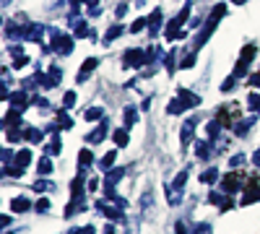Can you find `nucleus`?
<instances>
[{
  "label": "nucleus",
  "mask_w": 260,
  "mask_h": 234,
  "mask_svg": "<svg viewBox=\"0 0 260 234\" xmlns=\"http://www.w3.org/2000/svg\"><path fill=\"white\" fill-rule=\"evenodd\" d=\"M37 208H39V211H47V208H50V203H47V200H39V203H37Z\"/></svg>",
  "instance_id": "3c124183"
},
{
  "label": "nucleus",
  "mask_w": 260,
  "mask_h": 234,
  "mask_svg": "<svg viewBox=\"0 0 260 234\" xmlns=\"http://www.w3.org/2000/svg\"><path fill=\"white\" fill-rule=\"evenodd\" d=\"M247 104H250V110H260V96L257 94H250V102Z\"/></svg>",
  "instance_id": "e433bc0d"
},
{
  "label": "nucleus",
  "mask_w": 260,
  "mask_h": 234,
  "mask_svg": "<svg viewBox=\"0 0 260 234\" xmlns=\"http://www.w3.org/2000/svg\"><path fill=\"white\" fill-rule=\"evenodd\" d=\"M185 182H187V169H182V172L175 177V182H172V187L177 190V193H182V187H185Z\"/></svg>",
  "instance_id": "5701e85b"
},
{
  "label": "nucleus",
  "mask_w": 260,
  "mask_h": 234,
  "mask_svg": "<svg viewBox=\"0 0 260 234\" xmlns=\"http://www.w3.org/2000/svg\"><path fill=\"white\" fill-rule=\"evenodd\" d=\"M224 13H226V6L224 3H219V6H213L211 8V16H208V21H206V26H203V31H201V37L195 39V50H201L206 42L211 39V34H213V29H216V24L224 18Z\"/></svg>",
  "instance_id": "f257e3e1"
},
{
  "label": "nucleus",
  "mask_w": 260,
  "mask_h": 234,
  "mask_svg": "<svg viewBox=\"0 0 260 234\" xmlns=\"http://www.w3.org/2000/svg\"><path fill=\"white\" fill-rule=\"evenodd\" d=\"M102 115H104L102 107H89V110H86V120H89V122H94V120H104Z\"/></svg>",
  "instance_id": "b1692460"
},
{
  "label": "nucleus",
  "mask_w": 260,
  "mask_h": 234,
  "mask_svg": "<svg viewBox=\"0 0 260 234\" xmlns=\"http://www.w3.org/2000/svg\"><path fill=\"white\" fill-rule=\"evenodd\" d=\"M112 141H115L117 148H125V146H127V130H125V127H120V130L112 133Z\"/></svg>",
  "instance_id": "f3484780"
},
{
  "label": "nucleus",
  "mask_w": 260,
  "mask_h": 234,
  "mask_svg": "<svg viewBox=\"0 0 260 234\" xmlns=\"http://www.w3.org/2000/svg\"><path fill=\"white\" fill-rule=\"evenodd\" d=\"M37 172H39V175H50V172H52V161H50V159H39Z\"/></svg>",
  "instance_id": "c85d7f7f"
},
{
  "label": "nucleus",
  "mask_w": 260,
  "mask_h": 234,
  "mask_svg": "<svg viewBox=\"0 0 260 234\" xmlns=\"http://www.w3.org/2000/svg\"><path fill=\"white\" fill-rule=\"evenodd\" d=\"M192 234H211V224H198Z\"/></svg>",
  "instance_id": "4c0bfd02"
},
{
  "label": "nucleus",
  "mask_w": 260,
  "mask_h": 234,
  "mask_svg": "<svg viewBox=\"0 0 260 234\" xmlns=\"http://www.w3.org/2000/svg\"><path fill=\"white\" fill-rule=\"evenodd\" d=\"M169 42H175V39H182L185 31H180V24H177V18H172L169 24H167V34H164Z\"/></svg>",
  "instance_id": "423d86ee"
},
{
  "label": "nucleus",
  "mask_w": 260,
  "mask_h": 234,
  "mask_svg": "<svg viewBox=\"0 0 260 234\" xmlns=\"http://www.w3.org/2000/svg\"><path fill=\"white\" fill-rule=\"evenodd\" d=\"M104 136H107V120H99V127L86 136V141H89V143H99V141H104Z\"/></svg>",
  "instance_id": "0eeeda50"
},
{
  "label": "nucleus",
  "mask_w": 260,
  "mask_h": 234,
  "mask_svg": "<svg viewBox=\"0 0 260 234\" xmlns=\"http://www.w3.org/2000/svg\"><path fill=\"white\" fill-rule=\"evenodd\" d=\"M104 234H115V226L110 224V226H107V229H104Z\"/></svg>",
  "instance_id": "5fc2aeb1"
},
{
  "label": "nucleus",
  "mask_w": 260,
  "mask_h": 234,
  "mask_svg": "<svg viewBox=\"0 0 260 234\" xmlns=\"http://www.w3.org/2000/svg\"><path fill=\"white\" fill-rule=\"evenodd\" d=\"M26 62H29V57H24V55H18V57H16V62H13V68L18 71V68H24Z\"/></svg>",
  "instance_id": "ea45409f"
},
{
  "label": "nucleus",
  "mask_w": 260,
  "mask_h": 234,
  "mask_svg": "<svg viewBox=\"0 0 260 234\" xmlns=\"http://www.w3.org/2000/svg\"><path fill=\"white\" fill-rule=\"evenodd\" d=\"M96 65H99V60H96V57H89V60H86L83 65H81V71H78V81H81V83L89 81V73H91Z\"/></svg>",
  "instance_id": "39448f33"
},
{
  "label": "nucleus",
  "mask_w": 260,
  "mask_h": 234,
  "mask_svg": "<svg viewBox=\"0 0 260 234\" xmlns=\"http://www.w3.org/2000/svg\"><path fill=\"white\" fill-rule=\"evenodd\" d=\"M232 3H237V6H240V3H247V0H232Z\"/></svg>",
  "instance_id": "6e6d98bb"
},
{
  "label": "nucleus",
  "mask_w": 260,
  "mask_h": 234,
  "mask_svg": "<svg viewBox=\"0 0 260 234\" xmlns=\"http://www.w3.org/2000/svg\"><path fill=\"white\" fill-rule=\"evenodd\" d=\"M125 13H127V6H125V3H120V6H117V18H122Z\"/></svg>",
  "instance_id": "de8ad7c7"
},
{
  "label": "nucleus",
  "mask_w": 260,
  "mask_h": 234,
  "mask_svg": "<svg viewBox=\"0 0 260 234\" xmlns=\"http://www.w3.org/2000/svg\"><path fill=\"white\" fill-rule=\"evenodd\" d=\"M78 161H81V166H89V164L94 161V156H91V151H89V148H83V151L78 154Z\"/></svg>",
  "instance_id": "c756f323"
},
{
  "label": "nucleus",
  "mask_w": 260,
  "mask_h": 234,
  "mask_svg": "<svg viewBox=\"0 0 260 234\" xmlns=\"http://www.w3.org/2000/svg\"><path fill=\"white\" fill-rule=\"evenodd\" d=\"M120 34H122V26H120V24H112V26H110V31H107V37H104V39H107V42H112V39H117Z\"/></svg>",
  "instance_id": "7c9ffc66"
},
{
  "label": "nucleus",
  "mask_w": 260,
  "mask_h": 234,
  "mask_svg": "<svg viewBox=\"0 0 260 234\" xmlns=\"http://www.w3.org/2000/svg\"><path fill=\"white\" fill-rule=\"evenodd\" d=\"M8 99H11V104H13V107H16V110H24V107H26V104L31 102V99L26 96V91H16V94H11Z\"/></svg>",
  "instance_id": "1a4fd4ad"
},
{
  "label": "nucleus",
  "mask_w": 260,
  "mask_h": 234,
  "mask_svg": "<svg viewBox=\"0 0 260 234\" xmlns=\"http://www.w3.org/2000/svg\"><path fill=\"white\" fill-rule=\"evenodd\" d=\"M138 120V110L136 107H125V127H130Z\"/></svg>",
  "instance_id": "bb28decb"
},
{
  "label": "nucleus",
  "mask_w": 260,
  "mask_h": 234,
  "mask_svg": "<svg viewBox=\"0 0 260 234\" xmlns=\"http://www.w3.org/2000/svg\"><path fill=\"white\" fill-rule=\"evenodd\" d=\"M182 110H185V104H182L180 99H172V102L167 104V112H169V115H180Z\"/></svg>",
  "instance_id": "393cba45"
},
{
  "label": "nucleus",
  "mask_w": 260,
  "mask_h": 234,
  "mask_svg": "<svg viewBox=\"0 0 260 234\" xmlns=\"http://www.w3.org/2000/svg\"><path fill=\"white\" fill-rule=\"evenodd\" d=\"M122 175H125V169H112V172L107 175V190H112V185H117Z\"/></svg>",
  "instance_id": "6ab92c4d"
},
{
  "label": "nucleus",
  "mask_w": 260,
  "mask_h": 234,
  "mask_svg": "<svg viewBox=\"0 0 260 234\" xmlns=\"http://www.w3.org/2000/svg\"><path fill=\"white\" fill-rule=\"evenodd\" d=\"M42 31H45V29H42L39 24H31V26H26V29H24V39H34V42H42Z\"/></svg>",
  "instance_id": "4468645a"
},
{
  "label": "nucleus",
  "mask_w": 260,
  "mask_h": 234,
  "mask_svg": "<svg viewBox=\"0 0 260 234\" xmlns=\"http://www.w3.org/2000/svg\"><path fill=\"white\" fill-rule=\"evenodd\" d=\"M234 81H237V76H232V78H226V81H224V86H221V89H224V91H229V89L234 86Z\"/></svg>",
  "instance_id": "49530a36"
},
{
  "label": "nucleus",
  "mask_w": 260,
  "mask_h": 234,
  "mask_svg": "<svg viewBox=\"0 0 260 234\" xmlns=\"http://www.w3.org/2000/svg\"><path fill=\"white\" fill-rule=\"evenodd\" d=\"M195 65V55H187L182 62H180V68H192Z\"/></svg>",
  "instance_id": "58836bf2"
},
{
  "label": "nucleus",
  "mask_w": 260,
  "mask_h": 234,
  "mask_svg": "<svg viewBox=\"0 0 260 234\" xmlns=\"http://www.w3.org/2000/svg\"><path fill=\"white\" fill-rule=\"evenodd\" d=\"M50 187V182L47 180H39V182H34V190H37V193H42V190H47Z\"/></svg>",
  "instance_id": "a19ab883"
},
{
  "label": "nucleus",
  "mask_w": 260,
  "mask_h": 234,
  "mask_svg": "<svg viewBox=\"0 0 260 234\" xmlns=\"http://www.w3.org/2000/svg\"><path fill=\"white\" fill-rule=\"evenodd\" d=\"M255 200H260V185H257V182H250V187H247V193H245L242 203H255Z\"/></svg>",
  "instance_id": "f8f14e48"
},
{
  "label": "nucleus",
  "mask_w": 260,
  "mask_h": 234,
  "mask_svg": "<svg viewBox=\"0 0 260 234\" xmlns=\"http://www.w3.org/2000/svg\"><path fill=\"white\" fill-rule=\"evenodd\" d=\"M96 208H99V211H104V214L110 216V219H117V221H122V214H120L117 208H110V206H104V203H96Z\"/></svg>",
  "instance_id": "4be33fe9"
},
{
  "label": "nucleus",
  "mask_w": 260,
  "mask_h": 234,
  "mask_svg": "<svg viewBox=\"0 0 260 234\" xmlns=\"http://www.w3.org/2000/svg\"><path fill=\"white\" fill-rule=\"evenodd\" d=\"M81 193H83V177H76V180L71 182V195H73L76 200H81Z\"/></svg>",
  "instance_id": "aec40b11"
},
{
  "label": "nucleus",
  "mask_w": 260,
  "mask_h": 234,
  "mask_svg": "<svg viewBox=\"0 0 260 234\" xmlns=\"http://www.w3.org/2000/svg\"><path fill=\"white\" fill-rule=\"evenodd\" d=\"M242 161H245V156H242V154H237V156H232V159H229V164H232V166H240Z\"/></svg>",
  "instance_id": "c03bdc74"
},
{
  "label": "nucleus",
  "mask_w": 260,
  "mask_h": 234,
  "mask_svg": "<svg viewBox=\"0 0 260 234\" xmlns=\"http://www.w3.org/2000/svg\"><path fill=\"white\" fill-rule=\"evenodd\" d=\"M250 83H252V86H260V73H257V76H252V78H250Z\"/></svg>",
  "instance_id": "603ef678"
},
{
  "label": "nucleus",
  "mask_w": 260,
  "mask_h": 234,
  "mask_svg": "<svg viewBox=\"0 0 260 234\" xmlns=\"http://www.w3.org/2000/svg\"><path fill=\"white\" fill-rule=\"evenodd\" d=\"M76 37H89V26H86V21H76Z\"/></svg>",
  "instance_id": "473e14b6"
},
{
  "label": "nucleus",
  "mask_w": 260,
  "mask_h": 234,
  "mask_svg": "<svg viewBox=\"0 0 260 234\" xmlns=\"http://www.w3.org/2000/svg\"><path fill=\"white\" fill-rule=\"evenodd\" d=\"M50 47H52L57 55H68V52L73 50V37H71V34H62V31H52Z\"/></svg>",
  "instance_id": "f03ea898"
},
{
  "label": "nucleus",
  "mask_w": 260,
  "mask_h": 234,
  "mask_svg": "<svg viewBox=\"0 0 260 234\" xmlns=\"http://www.w3.org/2000/svg\"><path fill=\"white\" fill-rule=\"evenodd\" d=\"M252 57H255V45H247L245 50H242V57H240V62H237V71H234V76L240 78L245 71H247V65L252 62Z\"/></svg>",
  "instance_id": "7ed1b4c3"
},
{
  "label": "nucleus",
  "mask_w": 260,
  "mask_h": 234,
  "mask_svg": "<svg viewBox=\"0 0 260 234\" xmlns=\"http://www.w3.org/2000/svg\"><path fill=\"white\" fill-rule=\"evenodd\" d=\"M221 187H224V193H237V190H240V180H237L234 175H229V177H224Z\"/></svg>",
  "instance_id": "2eb2a0df"
},
{
  "label": "nucleus",
  "mask_w": 260,
  "mask_h": 234,
  "mask_svg": "<svg viewBox=\"0 0 260 234\" xmlns=\"http://www.w3.org/2000/svg\"><path fill=\"white\" fill-rule=\"evenodd\" d=\"M115 159H117V151H115V148H112V151H107V154L102 156V166H104V169H112Z\"/></svg>",
  "instance_id": "a878e982"
},
{
  "label": "nucleus",
  "mask_w": 260,
  "mask_h": 234,
  "mask_svg": "<svg viewBox=\"0 0 260 234\" xmlns=\"http://www.w3.org/2000/svg\"><path fill=\"white\" fill-rule=\"evenodd\" d=\"M21 138H24V133H16V130H8V141H11V143H16V141H21Z\"/></svg>",
  "instance_id": "37998d69"
},
{
  "label": "nucleus",
  "mask_w": 260,
  "mask_h": 234,
  "mask_svg": "<svg viewBox=\"0 0 260 234\" xmlns=\"http://www.w3.org/2000/svg\"><path fill=\"white\" fill-rule=\"evenodd\" d=\"M21 122V110H11L8 115H6V125H11V127H16Z\"/></svg>",
  "instance_id": "cd10ccee"
},
{
  "label": "nucleus",
  "mask_w": 260,
  "mask_h": 234,
  "mask_svg": "<svg viewBox=\"0 0 260 234\" xmlns=\"http://www.w3.org/2000/svg\"><path fill=\"white\" fill-rule=\"evenodd\" d=\"M175 55H177V52H169V55H167V71H169V73H175Z\"/></svg>",
  "instance_id": "f704fd0d"
},
{
  "label": "nucleus",
  "mask_w": 260,
  "mask_h": 234,
  "mask_svg": "<svg viewBox=\"0 0 260 234\" xmlns=\"http://www.w3.org/2000/svg\"><path fill=\"white\" fill-rule=\"evenodd\" d=\"M76 234H96V231H94V226H83V229H78Z\"/></svg>",
  "instance_id": "09e8293b"
},
{
  "label": "nucleus",
  "mask_w": 260,
  "mask_h": 234,
  "mask_svg": "<svg viewBox=\"0 0 260 234\" xmlns=\"http://www.w3.org/2000/svg\"><path fill=\"white\" fill-rule=\"evenodd\" d=\"M73 104H76V91H68V94L62 96V107H65V110H71Z\"/></svg>",
  "instance_id": "72a5a7b5"
},
{
  "label": "nucleus",
  "mask_w": 260,
  "mask_h": 234,
  "mask_svg": "<svg viewBox=\"0 0 260 234\" xmlns=\"http://www.w3.org/2000/svg\"><path fill=\"white\" fill-rule=\"evenodd\" d=\"M138 3H143V0H138Z\"/></svg>",
  "instance_id": "13d9d810"
},
{
  "label": "nucleus",
  "mask_w": 260,
  "mask_h": 234,
  "mask_svg": "<svg viewBox=\"0 0 260 234\" xmlns=\"http://www.w3.org/2000/svg\"><path fill=\"white\" fill-rule=\"evenodd\" d=\"M57 117H60V120H57V125H60V127H62V130H65V127H71V125H73V122H71V120H68V117H65V112H60V115H57Z\"/></svg>",
  "instance_id": "c9c22d12"
},
{
  "label": "nucleus",
  "mask_w": 260,
  "mask_h": 234,
  "mask_svg": "<svg viewBox=\"0 0 260 234\" xmlns=\"http://www.w3.org/2000/svg\"><path fill=\"white\" fill-rule=\"evenodd\" d=\"M78 3H81V0H73V6H78Z\"/></svg>",
  "instance_id": "4d7b16f0"
},
{
  "label": "nucleus",
  "mask_w": 260,
  "mask_h": 234,
  "mask_svg": "<svg viewBox=\"0 0 260 234\" xmlns=\"http://www.w3.org/2000/svg\"><path fill=\"white\" fill-rule=\"evenodd\" d=\"M216 130H219V122H216V120H213V122H208V138H213V136H216Z\"/></svg>",
  "instance_id": "79ce46f5"
},
{
  "label": "nucleus",
  "mask_w": 260,
  "mask_h": 234,
  "mask_svg": "<svg viewBox=\"0 0 260 234\" xmlns=\"http://www.w3.org/2000/svg\"><path fill=\"white\" fill-rule=\"evenodd\" d=\"M175 231H177V234H187V226H185V224H175Z\"/></svg>",
  "instance_id": "8fccbe9b"
},
{
  "label": "nucleus",
  "mask_w": 260,
  "mask_h": 234,
  "mask_svg": "<svg viewBox=\"0 0 260 234\" xmlns=\"http://www.w3.org/2000/svg\"><path fill=\"white\" fill-rule=\"evenodd\" d=\"M148 26V18H136L133 21V26H130V31H133V34H138L141 29H146Z\"/></svg>",
  "instance_id": "2f4dec72"
},
{
  "label": "nucleus",
  "mask_w": 260,
  "mask_h": 234,
  "mask_svg": "<svg viewBox=\"0 0 260 234\" xmlns=\"http://www.w3.org/2000/svg\"><path fill=\"white\" fill-rule=\"evenodd\" d=\"M47 154H60V141H55L52 146H47Z\"/></svg>",
  "instance_id": "a18cd8bd"
},
{
  "label": "nucleus",
  "mask_w": 260,
  "mask_h": 234,
  "mask_svg": "<svg viewBox=\"0 0 260 234\" xmlns=\"http://www.w3.org/2000/svg\"><path fill=\"white\" fill-rule=\"evenodd\" d=\"M31 159H34V156H31V151H29V148H24V151H18V154H16V159H13V161H16V166H18V169H24V166H29V164H31Z\"/></svg>",
  "instance_id": "ddd939ff"
},
{
  "label": "nucleus",
  "mask_w": 260,
  "mask_h": 234,
  "mask_svg": "<svg viewBox=\"0 0 260 234\" xmlns=\"http://www.w3.org/2000/svg\"><path fill=\"white\" fill-rule=\"evenodd\" d=\"M24 141L42 143V130H39V127H26V130H24Z\"/></svg>",
  "instance_id": "dca6fc26"
},
{
  "label": "nucleus",
  "mask_w": 260,
  "mask_h": 234,
  "mask_svg": "<svg viewBox=\"0 0 260 234\" xmlns=\"http://www.w3.org/2000/svg\"><path fill=\"white\" fill-rule=\"evenodd\" d=\"M195 154H198V159H208L211 146H208L206 141H198V143H195Z\"/></svg>",
  "instance_id": "412c9836"
},
{
  "label": "nucleus",
  "mask_w": 260,
  "mask_h": 234,
  "mask_svg": "<svg viewBox=\"0 0 260 234\" xmlns=\"http://www.w3.org/2000/svg\"><path fill=\"white\" fill-rule=\"evenodd\" d=\"M192 130H195V120H187V122L182 125V133H180L182 146H190V141H192Z\"/></svg>",
  "instance_id": "9b49d317"
},
{
  "label": "nucleus",
  "mask_w": 260,
  "mask_h": 234,
  "mask_svg": "<svg viewBox=\"0 0 260 234\" xmlns=\"http://www.w3.org/2000/svg\"><path fill=\"white\" fill-rule=\"evenodd\" d=\"M161 24H164V16H161V11H154V13L148 16V31H151V37H156V34H159Z\"/></svg>",
  "instance_id": "20e7f679"
},
{
  "label": "nucleus",
  "mask_w": 260,
  "mask_h": 234,
  "mask_svg": "<svg viewBox=\"0 0 260 234\" xmlns=\"http://www.w3.org/2000/svg\"><path fill=\"white\" fill-rule=\"evenodd\" d=\"M252 161H255V164L260 166V148H257V151H255V156H252Z\"/></svg>",
  "instance_id": "864d4df0"
},
{
  "label": "nucleus",
  "mask_w": 260,
  "mask_h": 234,
  "mask_svg": "<svg viewBox=\"0 0 260 234\" xmlns=\"http://www.w3.org/2000/svg\"><path fill=\"white\" fill-rule=\"evenodd\" d=\"M31 208V200H26V198H13L11 200V211H13V214H26V211Z\"/></svg>",
  "instance_id": "6e6552de"
},
{
  "label": "nucleus",
  "mask_w": 260,
  "mask_h": 234,
  "mask_svg": "<svg viewBox=\"0 0 260 234\" xmlns=\"http://www.w3.org/2000/svg\"><path fill=\"white\" fill-rule=\"evenodd\" d=\"M216 180H219V169H216V166L206 169V172L201 175V182H206V185H213Z\"/></svg>",
  "instance_id": "a211bd4d"
},
{
  "label": "nucleus",
  "mask_w": 260,
  "mask_h": 234,
  "mask_svg": "<svg viewBox=\"0 0 260 234\" xmlns=\"http://www.w3.org/2000/svg\"><path fill=\"white\" fill-rule=\"evenodd\" d=\"M180 102L185 104V110H187V107H195V104H201V96H195V94L187 91V89H180Z\"/></svg>",
  "instance_id": "9d476101"
}]
</instances>
